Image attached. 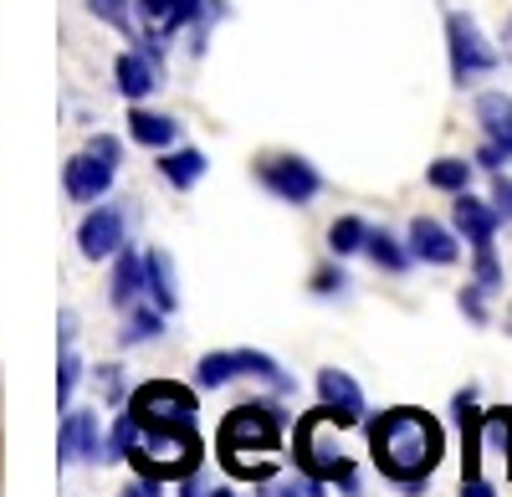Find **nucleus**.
I'll list each match as a JSON object with an SVG mask.
<instances>
[{
    "mask_svg": "<svg viewBox=\"0 0 512 497\" xmlns=\"http://www.w3.org/2000/svg\"><path fill=\"white\" fill-rule=\"evenodd\" d=\"M134 472H149L159 482H180L190 472H200L205 462V441L200 426H175V421H139V441L128 451Z\"/></svg>",
    "mask_w": 512,
    "mask_h": 497,
    "instance_id": "nucleus-4",
    "label": "nucleus"
},
{
    "mask_svg": "<svg viewBox=\"0 0 512 497\" xmlns=\"http://www.w3.org/2000/svg\"><path fill=\"white\" fill-rule=\"evenodd\" d=\"M128 139L134 144H144V149H175L180 144V123L169 118V113H149V108H128Z\"/></svg>",
    "mask_w": 512,
    "mask_h": 497,
    "instance_id": "nucleus-17",
    "label": "nucleus"
},
{
    "mask_svg": "<svg viewBox=\"0 0 512 497\" xmlns=\"http://www.w3.org/2000/svg\"><path fill=\"white\" fill-rule=\"evenodd\" d=\"M175 492H180V497H210V492H205V472L180 477V482H175Z\"/></svg>",
    "mask_w": 512,
    "mask_h": 497,
    "instance_id": "nucleus-39",
    "label": "nucleus"
},
{
    "mask_svg": "<svg viewBox=\"0 0 512 497\" xmlns=\"http://www.w3.org/2000/svg\"><path fill=\"white\" fill-rule=\"evenodd\" d=\"M338 431H344L338 410H328V405L308 410L292 431V462L303 477L333 482V487H344V497H359V472H354V457L338 446Z\"/></svg>",
    "mask_w": 512,
    "mask_h": 497,
    "instance_id": "nucleus-3",
    "label": "nucleus"
},
{
    "mask_svg": "<svg viewBox=\"0 0 512 497\" xmlns=\"http://www.w3.org/2000/svg\"><path fill=\"white\" fill-rule=\"evenodd\" d=\"M88 11H93L103 26H113V31H123V36H134V11H139V0H88Z\"/></svg>",
    "mask_w": 512,
    "mask_h": 497,
    "instance_id": "nucleus-27",
    "label": "nucleus"
},
{
    "mask_svg": "<svg viewBox=\"0 0 512 497\" xmlns=\"http://www.w3.org/2000/svg\"><path fill=\"white\" fill-rule=\"evenodd\" d=\"M482 298H487V287H482V282L461 287V298H456V303H461V313L472 318V323H487V303H482Z\"/></svg>",
    "mask_w": 512,
    "mask_h": 497,
    "instance_id": "nucleus-33",
    "label": "nucleus"
},
{
    "mask_svg": "<svg viewBox=\"0 0 512 497\" xmlns=\"http://www.w3.org/2000/svg\"><path fill=\"white\" fill-rule=\"evenodd\" d=\"M72 334H77V318H72V313H62V349L72 344Z\"/></svg>",
    "mask_w": 512,
    "mask_h": 497,
    "instance_id": "nucleus-41",
    "label": "nucleus"
},
{
    "mask_svg": "<svg viewBox=\"0 0 512 497\" xmlns=\"http://www.w3.org/2000/svg\"><path fill=\"white\" fill-rule=\"evenodd\" d=\"M88 149H93V154H103V159H113V164H123V144H118L113 134H93V139H88Z\"/></svg>",
    "mask_w": 512,
    "mask_h": 497,
    "instance_id": "nucleus-36",
    "label": "nucleus"
},
{
    "mask_svg": "<svg viewBox=\"0 0 512 497\" xmlns=\"http://www.w3.org/2000/svg\"><path fill=\"white\" fill-rule=\"evenodd\" d=\"M256 180H262L277 200H287V205H308L323 190L318 164L303 159V154H267L262 164H256Z\"/></svg>",
    "mask_w": 512,
    "mask_h": 497,
    "instance_id": "nucleus-6",
    "label": "nucleus"
},
{
    "mask_svg": "<svg viewBox=\"0 0 512 497\" xmlns=\"http://www.w3.org/2000/svg\"><path fill=\"white\" fill-rule=\"evenodd\" d=\"M477 164H482V170H492V175H502V164H507V149H497L492 139L477 149Z\"/></svg>",
    "mask_w": 512,
    "mask_h": 497,
    "instance_id": "nucleus-37",
    "label": "nucleus"
},
{
    "mask_svg": "<svg viewBox=\"0 0 512 497\" xmlns=\"http://www.w3.org/2000/svg\"><path fill=\"white\" fill-rule=\"evenodd\" d=\"M492 205L502 211V221H512V180L497 175V185H492Z\"/></svg>",
    "mask_w": 512,
    "mask_h": 497,
    "instance_id": "nucleus-38",
    "label": "nucleus"
},
{
    "mask_svg": "<svg viewBox=\"0 0 512 497\" xmlns=\"http://www.w3.org/2000/svg\"><path fill=\"white\" fill-rule=\"evenodd\" d=\"M77 380H82V359H77V354H72V344H67V349H62V359H57V405H67V400H72Z\"/></svg>",
    "mask_w": 512,
    "mask_h": 497,
    "instance_id": "nucleus-31",
    "label": "nucleus"
},
{
    "mask_svg": "<svg viewBox=\"0 0 512 497\" xmlns=\"http://www.w3.org/2000/svg\"><path fill=\"white\" fill-rule=\"evenodd\" d=\"M282 426L287 410L277 400H246L231 405L216 431V457L236 482H272L277 477V451H282Z\"/></svg>",
    "mask_w": 512,
    "mask_h": 497,
    "instance_id": "nucleus-2",
    "label": "nucleus"
},
{
    "mask_svg": "<svg viewBox=\"0 0 512 497\" xmlns=\"http://www.w3.org/2000/svg\"><path fill=\"white\" fill-rule=\"evenodd\" d=\"M231 380H241L236 349H226V354H200V364H195V385H200V390H221V385H231Z\"/></svg>",
    "mask_w": 512,
    "mask_h": 497,
    "instance_id": "nucleus-26",
    "label": "nucleus"
},
{
    "mask_svg": "<svg viewBox=\"0 0 512 497\" xmlns=\"http://www.w3.org/2000/svg\"><path fill=\"white\" fill-rule=\"evenodd\" d=\"M364 257L379 267V272H405L410 262H415V252H410V241H400V236H390V231H369V246H364Z\"/></svg>",
    "mask_w": 512,
    "mask_h": 497,
    "instance_id": "nucleus-22",
    "label": "nucleus"
},
{
    "mask_svg": "<svg viewBox=\"0 0 512 497\" xmlns=\"http://www.w3.org/2000/svg\"><path fill=\"white\" fill-rule=\"evenodd\" d=\"M139 421H175V426H200V405H195V390L175 385V380H149L134 390L128 400Z\"/></svg>",
    "mask_w": 512,
    "mask_h": 497,
    "instance_id": "nucleus-7",
    "label": "nucleus"
},
{
    "mask_svg": "<svg viewBox=\"0 0 512 497\" xmlns=\"http://www.w3.org/2000/svg\"><path fill=\"white\" fill-rule=\"evenodd\" d=\"M477 123L482 139H492L512 159V93H477Z\"/></svg>",
    "mask_w": 512,
    "mask_h": 497,
    "instance_id": "nucleus-18",
    "label": "nucleus"
},
{
    "mask_svg": "<svg viewBox=\"0 0 512 497\" xmlns=\"http://www.w3.org/2000/svg\"><path fill=\"white\" fill-rule=\"evenodd\" d=\"M113 82H118V93H123L128 103H144V98L159 88V62L134 47V52H123V57L113 62Z\"/></svg>",
    "mask_w": 512,
    "mask_h": 497,
    "instance_id": "nucleus-16",
    "label": "nucleus"
},
{
    "mask_svg": "<svg viewBox=\"0 0 512 497\" xmlns=\"http://www.w3.org/2000/svg\"><path fill=\"white\" fill-rule=\"evenodd\" d=\"M236 369H241V380L272 385V395H292V390H297V380L287 375V369H282L272 354H262V349H236Z\"/></svg>",
    "mask_w": 512,
    "mask_h": 497,
    "instance_id": "nucleus-20",
    "label": "nucleus"
},
{
    "mask_svg": "<svg viewBox=\"0 0 512 497\" xmlns=\"http://www.w3.org/2000/svg\"><path fill=\"white\" fill-rule=\"evenodd\" d=\"M369 451L384 482H395L405 497H420L446 457V431L431 410L395 405V410H379V421H369Z\"/></svg>",
    "mask_w": 512,
    "mask_h": 497,
    "instance_id": "nucleus-1",
    "label": "nucleus"
},
{
    "mask_svg": "<svg viewBox=\"0 0 512 497\" xmlns=\"http://www.w3.org/2000/svg\"><path fill=\"white\" fill-rule=\"evenodd\" d=\"M62 462H108V441L98 431V410H72L57 436Z\"/></svg>",
    "mask_w": 512,
    "mask_h": 497,
    "instance_id": "nucleus-10",
    "label": "nucleus"
},
{
    "mask_svg": "<svg viewBox=\"0 0 512 497\" xmlns=\"http://www.w3.org/2000/svg\"><path fill=\"white\" fill-rule=\"evenodd\" d=\"M487 441L497 446V457L507 462V477H512V405L487 410Z\"/></svg>",
    "mask_w": 512,
    "mask_h": 497,
    "instance_id": "nucleus-28",
    "label": "nucleus"
},
{
    "mask_svg": "<svg viewBox=\"0 0 512 497\" xmlns=\"http://www.w3.org/2000/svg\"><path fill=\"white\" fill-rule=\"evenodd\" d=\"M507 334H512V318H507Z\"/></svg>",
    "mask_w": 512,
    "mask_h": 497,
    "instance_id": "nucleus-43",
    "label": "nucleus"
},
{
    "mask_svg": "<svg viewBox=\"0 0 512 497\" xmlns=\"http://www.w3.org/2000/svg\"><path fill=\"white\" fill-rule=\"evenodd\" d=\"M149 293V257H139L134 246H123L113 257V277H108V298L113 308H134Z\"/></svg>",
    "mask_w": 512,
    "mask_h": 497,
    "instance_id": "nucleus-14",
    "label": "nucleus"
},
{
    "mask_svg": "<svg viewBox=\"0 0 512 497\" xmlns=\"http://www.w3.org/2000/svg\"><path fill=\"white\" fill-rule=\"evenodd\" d=\"M134 441H139V416H134V410H123L118 426H113V436H108V462H128Z\"/></svg>",
    "mask_w": 512,
    "mask_h": 497,
    "instance_id": "nucleus-29",
    "label": "nucleus"
},
{
    "mask_svg": "<svg viewBox=\"0 0 512 497\" xmlns=\"http://www.w3.org/2000/svg\"><path fill=\"white\" fill-rule=\"evenodd\" d=\"M451 216H456V231H461L466 241H472V246H487V241H497L502 211H497V205H487V200H477L472 190H461V195H456Z\"/></svg>",
    "mask_w": 512,
    "mask_h": 497,
    "instance_id": "nucleus-15",
    "label": "nucleus"
},
{
    "mask_svg": "<svg viewBox=\"0 0 512 497\" xmlns=\"http://www.w3.org/2000/svg\"><path fill=\"white\" fill-rule=\"evenodd\" d=\"M405 241H410L415 262H431V267H451V262L461 257L456 231H451V226H441V221H431V216H415V221H410V231H405Z\"/></svg>",
    "mask_w": 512,
    "mask_h": 497,
    "instance_id": "nucleus-12",
    "label": "nucleus"
},
{
    "mask_svg": "<svg viewBox=\"0 0 512 497\" xmlns=\"http://www.w3.org/2000/svg\"><path fill=\"white\" fill-rule=\"evenodd\" d=\"M149 257V298H154V308H164V313H175L180 308V277H175V262H169V252H144Z\"/></svg>",
    "mask_w": 512,
    "mask_h": 497,
    "instance_id": "nucleus-21",
    "label": "nucleus"
},
{
    "mask_svg": "<svg viewBox=\"0 0 512 497\" xmlns=\"http://www.w3.org/2000/svg\"><path fill=\"white\" fill-rule=\"evenodd\" d=\"M123 246H128V216L118 211V205H93L77 226V252L88 262H108V257L123 252Z\"/></svg>",
    "mask_w": 512,
    "mask_h": 497,
    "instance_id": "nucleus-8",
    "label": "nucleus"
},
{
    "mask_svg": "<svg viewBox=\"0 0 512 497\" xmlns=\"http://www.w3.org/2000/svg\"><path fill=\"white\" fill-rule=\"evenodd\" d=\"M113 175H118L113 159H103V154H93V149H82V154L67 159L62 185H67V195H72L77 205H98V200L113 190Z\"/></svg>",
    "mask_w": 512,
    "mask_h": 497,
    "instance_id": "nucleus-9",
    "label": "nucleus"
},
{
    "mask_svg": "<svg viewBox=\"0 0 512 497\" xmlns=\"http://www.w3.org/2000/svg\"><path fill=\"white\" fill-rule=\"evenodd\" d=\"M318 400L328 410H338V421H344V426H364V416H369L359 380L344 375V369H318Z\"/></svg>",
    "mask_w": 512,
    "mask_h": 497,
    "instance_id": "nucleus-13",
    "label": "nucleus"
},
{
    "mask_svg": "<svg viewBox=\"0 0 512 497\" xmlns=\"http://www.w3.org/2000/svg\"><path fill=\"white\" fill-rule=\"evenodd\" d=\"M456 497H497V487H492V482H482V477H466Z\"/></svg>",
    "mask_w": 512,
    "mask_h": 497,
    "instance_id": "nucleus-40",
    "label": "nucleus"
},
{
    "mask_svg": "<svg viewBox=\"0 0 512 497\" xmlns=\"http://www.w3.org/2000/svg\"><path fill=\"white\" fill-rule=\"evenodd\" d=\"M98 380H103L108 405H123V375H118V364H103V369H98Z\"/></svg>",
    "mask_w": 512,
    "mask_h": 497,
    "instance_id": "nucleus-35",
    "label": "nucleus"
},
{
    "mask_svg": "<svg viewBox=\"0 0 512 497\" xmlns=\"http://www.w3.org/2000/svg\"><path fill=\"white\" fill-rule=\"evenodd\" d=\"M139 21H144V36L169 41L175 31L205 21V0H139Z\"/></svg>",
    "mask_w": 512,
    "mask_h": 497,
    "instance_id": "nucleus-11",
    "label": "nucleus"
},
{
    "mask_svg": "<svg viewBox=\"0 0 512 497\" xmlns=\"http://www.w3.org/2000/svg\"><path fill=\"white\" fill-rule=\"evenodd\" d=\"M118 497H164V482L159 477H149V472H134L123 482V492Z\"/></svg>",
    "mask_w": 512,
    "mask_h": 497,
    "instance_id": "nucleus-34",
    "label": "nucleus"
},
{
    "mask_svg": "<svg viewBox=\"0 0 512 497\" xmlns=\"http://www.w3.org/2000/svg\"><path fill=\"white\" fill-rule=\"evenodd\" d=\"M262 497H267V492H262Z\"/></svg>",
    "mask_w": 512,
    "mask_h": 497,
    "instance_id": "nucleus-44",
    "label": "nucleus"
},
{
    "mask_svg": "<svg viewBox=\"0 0 512 497\" xmlns=\"http://www.w3.org/2000/svg\"><path fill=\"white\" fill-rule=\"evenodd\" d=\"M210 497H241V492H231V487H216V492H210Z\"/></svg>",
    "mask_w": 512,
    "mask_h": 497,
    "instance_id": "nucleus-42",
    "label": "nucleus"
},
{
    "mask_svg": "<svg viewBox=\"0 0 512 497\" xmlns=\"http://www.w3.org/2000/svg\"><path fill=\"white\" fill-rule=\"evenodd\" d=\"M369 221H359V216H338L333 226H328V252L333 257H354V252H364L369 246Z\"/></svg>",
    "mask_w": 512,
    "mask_h": 497,
    "instance_id": "nucleus-25",
    "label": "nucleus"
},
{
    "mask_svg": "<svg viewBox=\"0 0 512 497\" xmlns=\"http://www.w3.org/2000/svg\"><path fill=\"white\" fill-rule=\"evenodd\" d=\"M472 272H477V282L487 287V293H502V262H497V246L487 241V246H472Z\"/></svg>",
    "mask_w": 512,
    "mask_h": 497,
    "instance_id": "nucleus-30",
    "label": "nucleus"
},
{
    "mask_svg": "<svg viewBox=\"0 0 512 497\" xmlns=\"http://www.w3.org/2000/svg\"><path fill=\"white\" fill-rule=\"evenodd\" d=\"M205 170H210V159L200 154V149H190V144H180V149H164L159 154V175L175 185V190H195L200 180H205Z\"/></svg>",
    "mask_w": 512,
    "mask_h": 497,
    "instance_id": "nucleus-19",
    "label": "nucleus"
},
{
    "mask_svg": "<svg viewBox=\"0 0 512 497\" xmlns=\"http://www.w3.org/2000/svg\"><path fill=\"white\" fill-rule=\"evenodd\" d=\"M446 52H451V82H456V88L497 72V62H502V52L482 36V26L466 11H446Z\"/></svg>",
    "mask_w": 512,
    "mask_h": 497,
    "instance_id": "nucleus-5",
    "label": "nucleus"
},
{
    "mask_svg": "<svg viewBox=\"0 0 512 497\" xmlns=\"http://www.w3.org/2000/svg\"><path fill=\"white\" fill-rule=\"evenodd\" d=\"M308 287H313L318 298H333V293H344V287H349V277H344V267H338V257H333L328 267H318Z\"/></svg>",
    "mask_w": 512,
    "mask_h": 497,
    "instance_id": "nucleus-32",
    "label": "nucleus"
},
{
    "mask_svg": "<svg viewBox=\"0 0 512 497\" xmlns=\"http://www.w3.org/2000/svg\"><path fill=\"white\" fill-rule=\"evenodd\" d=\"M472 170H477L472 159H456V154H441V159H431V170H425V180H431L436 190H446V195H461L466 185H472Z\"/></svg>",
    "mask_w": 512,
    "mask_h": 497,
    "instance_id": "nucleus-23",
    "label": "nucleus"
},
{
    "mask_svg": "<svg viewBox=\"0 0 512 497\" xmlns=\"http://www.w3.org/2000/svg\"><path fill=\"white\" fill-rule=\"evenodd\" d=\"M159 328H164V308H128V318H123V328H118V344L123 349H134V344H149V339H159Z\"/></svg>",
    "mask_w": 512,
    "mask_h": 497,
    "instance_id": "nucleus-24",
    "label": "nucleus"
}]
</instances>
